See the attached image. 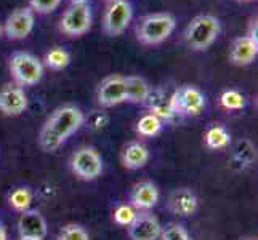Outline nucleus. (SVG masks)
Masks as SVG:
<instances>
[{
    "mask_svg": "<svg viewBox=\"0 0 258 240\" xmlns=\"http://www.w3.org/2000/svg\"><path fill=\"white\" fill-rule=\"evenodd\" d=\"M18 230L21 240H43L47 237V221L37 210L23 211L18 219Z\"/></svg>",
    "mask_w": 258,
    "mask_h": 240,
    "instance_id": "nucleus-12",
    "label": "nucleus"
},
{
    "mask_svg": "<svg viewBox=\"0 0 258 240\" xmlns=\"http://www.w3.org/2000/svg\"><path fill=\"white\" fill-rule=\"evenodd\" d=\"M145 103L149 108V114H154L156 117H159L161 120H170L175 117L170 96H167L161 90H151Z\"/></svg>",
    "mask_w": 258,
    "mask_h": 240,
    "instance_id": "nucleus-18",
    "label": "nucleus"
},
{
    "mask_svg": "<svg viewBox=\"0 0 258 240\" xmlns=\"http://www.w3.org/2000/svg\"><path fill=\"white\" fill-rule=\"evenodd\" d=\"M0 240H7V232H5V227L0 224Z\"/></svg>",
    "mask_w": 258,
    "mask_h": 240,
    "instance_id": "nucleus-32",
    "label": "nucleus"
},
{
    "mask_svg": "<svg viewBox=\"0 0 258 240\" xmlns=\"http://www.w3.org/2000/svg\"><path fill=\"white\" fill-rule=\"evenodd\" d=\"M58 240H90L87 230L79 224H66L59 230Z\"/></svg>",
    "mask_w": 258,
    "mask_h": 240,
    "instance_id": "nucleus-27",
    "label": "nucleus"
},
{
    "mask_svg": "<svg viewBox=\"0 0 258 240\" xmlns=\"http://www.w3.org/2000/svg\"><path fill=\"white\" fill-rule=\"evenodd\" d=\"M149 160V150L143 143L133 141L128 143L122 150V164L128 170H138L143 168Z\"/></svg>",
    "mask_w": 258,
    "mask_h": 240,
    "instance_id": "nucleus-17",
    "label": "nucleus"
},
{
    "mask_svg": "<svg viewBox=\"0 0 258 240\" xmlns=\"http://www.w3.org/2000/svg\"><path fill=\"white\" fill-rule=\"evenodd\" d=\"M28 109V96L16 84H5L0 88V112L7 117H18Z\"/></svg>",
    "mask_w": 258,
    "mask_h": 240,
    "instance_id": "nucleus-11",
    "label": "nucleus"
},
{
    "mask_svg": "<svg viewBox=\"0 0 258 240\" xmlns=\"http://www.w3.org/2000/svg\"><path fill=\"white\" fill-rule=\"evenodd\" d=\"M34 12L29 7L18 8L5 21V35L8 40H23L32 32L34 29Z\"/></svg>",
    "mask_w": 258,
    "mask_h": 240,
    "instance_id": "nucleus-9",
    "label": "nucleus"
},
{
    "mask_svg": "<svg viewBox=\"0 0 258 240\" xmlns=\"http://www.w3.org/2000/svg\"><path fill=\"white\" fill-rule=\"evenodd\" d=\"M162 240H191L188 230L180 224H170L165 230H162Z\"/></svg>",
    "mask_w": 258,
    "mask_h": 240,
    "instance_id": "nucleus-29",
    "label": "nucleus"
},
{
    "mask_svg": "<svg viewBox=\"0 0 258 240\" xmlns=\"http://www.w3.org/2000/svg\"><path fill=\"white\" fill-rule=\"evenodd\" d=\"M244 2H250V0H244Z\"/></svg>",
    "mask_w": 258,
    "mask_h": 240,
    "instance_id": "nucleus-34",
    "label": "nucleus"
},
{
    "mask_svg": "<svg viewBox=\"0 0 258 240\" xmlns=\"http://www.w3.org/2000/svg\"><path fill=\"white\" fill-rule=\"evenodd\" d=\"M0 35H2V26H0Z\"/></svg>",
    "mask_w": 258,
    "mask_h": 240,
    "instance_id": "nucleus-33",
    "label": "nucleus"
},
{
    "mask_svg": "<svg viewBox=\"0 0 258 240\" xmlns=\"http://www.w3.org/2000/svg\"><path fill=\"white\" fill-rule=\"evenodd\" d=\"M90 0H71V5H88Z\"/></svg>",
    "mask_w": 258,
    "mask_h": 240,
    "instance_id": "nucleus-31",
    "label": "nucleus"
},
{
    "mask_svg": "<svg viewBox=\"0 0 258 240\" xmlns=\"http://www.w3.org/2000/svg\"><path fill=\"white\" fill-rule=\"evenodd\" d=\"M161 130H162V120L149 112L145 114L137 123V131L141 136H146V138L156 136Z\"/></svg>",
    "mask_w": 258,
    "mask_h": 240,
    "instance_id": "nucleus-22",
    "label": "nucleus"
},
{
    "mask_svg": "<svg viewBox=\"0 0 258 240\" xmlns=\"http://www.w3.org/2000/svg\"><path fill=\"white\" fill-rule=\"evenodd\" d=\"M221 31L220 20L213 15H199L188 24L184 31L186 45L194 51L207 50L217 40Z\"/></svg>",
    "mask_w": 258,
    "mask_h": 240,
    "instance_id": "nucleus-2",
    "label": "nucleus"
},
{
    "mask_svg": "<svg viewBox=\"0 0 258 240\" xmlns=\"http://www.w3.org/2000/svg\"><path fill=\"white\" fill-rule=\"evenodd\" d=\"M133 18V8L128 0H114L104 13L103 26L104 31L111 37H117L127 31Z\"/></svg>",
    "mask_w": 258,
    "mask_h": 240,
    "instance_id": "nucleus-8",
    "label": "nucleus"
},
{
    "mask_svg": "<svg viewBox=\"0 0 258 240\" xmlns=\"http://www.w3.org/2000/svg\"><path fill=\"white\" fill-rule=\"evenodd\" d=\"M71 167L77 178L93 181L103 173V158L93 147H81L71 158Z\"/></svg>",
    "mask_w": 258,
    "mask_h": 240,
    "instance_id": "nucleus-6",
    "label": "nucleus"
},
{
    "mask_svg": "<svg viewBox=\"0 0 258 240\" xmlns=\"http://www.w3.org/2000/svg\"><path fill=\"white\" fill-rule=\"evenodd\" d=\"M258 55V42L248 35L237 37L229 47V61L234 66H248L252 64Z\"/></svg>",
    "mask_w": 258,
    "mask_h": 240,
    "instance_id": "nucleus-14",
    "label": "nucleus"
},
{
    "mask_svg": "<svg viewBox=\"0 0 258 240\" xmlns=\"http://www.w3.org/2000/svg\"><path fill=\"white\" fill-rule=\"evenodd\" d=\"M149 92H151V88L143 77H138V75L125 77V101L133 103V104L145 103Z\"/></svg>",
    "mask_w": 258,
    "mask_h": 240,
    "instance_id": "nucleus-19",
    "label": "nucleus"
},
{
    "mask_svg": "<svg viewBox=\"0 0 258 240\" xmlns=\"http://www.w3.org/2000/svg\"><path fill=\"white\" fill-rule=\"evenodd\" d=\"M111 2H114V0H111Z\"/></svg>",
    "mask_w": 258,
    "mask_h": 240,
    "instance_id": "nucleus-35",
    "label": "nucleus"
},
{
    "mask_svg": "<svg viewBox=\"0 0 258 240\" xmlns=\"http://www.w3.org/2000/svg\"><path fill=\"white\" fill-rule=\"evenodd\" d=\"M170 103L175 115L198 117L206 109V96L194 85H183L170 95Z\"/></svg>",
    "mask_w": 258,
    "mask_h": 240,
    "instance_id": "nucleus-5",
    "label": "nucleus"
},
{
    "mask_svg": "<svg viewBox=\"0 0 258 240\" xmlns=\"http://www.w3.org/2000/svg\"><path fill=\"white\" fill-rule=\"evenodd\" d=\"M63 0H29V8L34 13L48 15L53 13L61 5Z\"/></svg>",
    "mask_w": 258,
    "mask_h": 240,
    "instance_id": "nucleus-28",
    "label": "nucleus"
},
{
    "mask_svg": "<svg viewBox=\"0 0 258 240\" xmlns=\"http://www.w3.org/2000/svg\"><path fill=\"white\" fill-rule=\"evenodd\" d=\"M255 158H256L255 146L250 143V141L248 139L239 141L234 149V154H233L234 164H237L241 168H247L255 162Z\"/></svg>",
    "mask_w": 258,
    "mask_h": 240,
    "instance_id": "nucleus-21",
    "label": "nucleus"
},
{
    "mask_svg": "<svg viewBox=\"0 0 258 240\" xmlns=\"http://www.w3.org/2000/svg\"><path fill=\"white\" fill-rule=\"evenodd\" d=\"M162 226L159 219L151 213H140L128 226L132 240H159L162 235Z\"/></svg>",
    "mask_w": 258,
    "mask_h": 240,
    "instance_id": "nucleus-13",
    "label": "nucleus"
},
{
    "mask_svg": "<svg viewBox=\"0 0 258 240\" xmlns=\"http://www.w3.org/2000/svg\"><path fill=\"white\" fill-rule=\"evenodd\" d=\"M220 104L226 111H241L245 108V96L237 90H226L220 96Z\"/></svg>",
    "mask_w": 258,
    "mask_h": 240,
    "instance_id": "nucleus-25",
    "label": "nucleus"
},
{
    "mask_svg": "<svg viewBox=\"0 0 258 240\" xmlns=\"http://www.w3.org/2000/svg\"><path fill=\"white\" fill-rule=\"evenodd\" d=\"M69 63H71V55L64 48L59 47L51 48L45 56V64L53 70H63L69 66Z\"/></svg>",
    "mask_w": 258,
    "mask_h": 240,
    "instance_id": "nucleus-23",
    "label": "nucleus"
},
{
    "mask_svg": "<svg viewBox=\"0 0 258 240\" xmlns=\"http://www.w3.org/2000/svg\"><path fill=\"white\" fill-rule=\"evenodd\" d=\"M199 205V200L196 197V194L188 189V188H183V189H178L172 194L170 197V208L173 213L180 216H191L198 210Z\"/></svg>",
    "mask_w": 258,
    "mask_h": 240,
    "instance_id": "nucleus-16",
    "label": "nucleus"
},
{
    "mask_svg": "<svg viewBox=\"0 0 258 240\" xmlns=\"http://www.w3.org/2000/svg\"><path fill=\"white\" fill-rule=\"evenodd\" d=\"M88 122H90V127L93 130H103L106 125H108L109 117L104 112H95V114H92V117Z\"/></svg>",
    "mask_w": 258,
    "mask_h": 240,
    "instance_id": "nucleus-30",
    "label": "nucleus"
},
{
    "mask_svg": "<svg viewBox=\"0 0 258 240\" xmlns=\"http://www.w3.org/2000/svg\"><path fill=\"white\" fill-rule=\"evenodd\" d=\"M206 146L213 150H220L229 146L231 143V135L229 131L223 125H213L206 131Z\"/></svg>",
    "mask_w": 258,
    "mask_h": 240,
    "instance_id": "nucleus-20",
    "label": "nucleus"
},
{
    "mask_svg": "<svg viewBox=\"0 0 258 240\" xmlns=\"http://www.w3.org/2000/svg\"><path fill=\"white\" fill-rule=\"evenodd\" d=\"M92 28L90 5H71L61 16L59 29L69 37H81Z\"/></svg>",
    "mask_w": 258,
    "mask_h": 240,
    "instance_id": "nucleus-7",
    "label": "nucleus"
},
{
    "mask_svg": "<svg viewBox=\"0 0 258 240\" xmlns=\"http://www.w3.org/2000/svg\"><path fill=\"white\" fill-rule=\"evenodd\" d=\"M137 215H138V210L133 208L130 203H122V205H119L114 210V221L119 226L128 227L133 223V219L137 218Z\"/></svg>",
    "mask_w": 258,
    "mask_h": 240,
    "instance_id": "nucleus-26",
    "label": "nucleus"
},
{
    "mask_svg": "<svg viewBox=\"0 0 258 240\" xmlns=\"http://www.w3.org/2000/svg\"><path fill=\"white\" fill-rule=\"evenodd\" d=\"M96 100L103 108H114L125 103V77L119 74L106 77L98 87Z\"/></svg>",
    "mask_w": 258,
    "mask_h": 240,
    "instance_id": "nucleus-10",
    "label": "nucleus"
},
{
    "mask_svg": "<svg viewBox=\"0 0 258 240\" xmlns=\"http://www.w3.org/2000/svg\"><path fill=\"white\" fill-rule=\"evenodd\" d=\"M8 200H10V205L13 210L20 213L28 211L32 203V192L28 188H18L10 194Z\"/></svg>",
    "mask_w": 258,
    "mask_h": 240,
    "instance_id": "nucleus-24",
    "label": "nucleus"
},
{
    "mask_svg": "<svg viewBox=\"0 0 258 240\" xmlns=\"http://www.w3.org/2000/svg\"><path fill=\"white\" fill-rule=\"evenodd\" d=\"M85 115L76 106H61L43 123L39 135V146L45 152H55L84 125Z\"/></svg>",
    "mask_w": 258,
    "mask_h": 240,
    "instance_id": "nucleus-1",
    "label": "nucleus"
},
{
    "mask_svg": "<svg viewBox=\"0 0 258 240\" xmlns=\"http://www.w3.org/2000/svg\"><path fill=\"white\" fill-rule=\"evenodd\" d=\"M159 202V189L154 183L151 181H141L135 184L130 194V205L135 210L148 211L154 208Z\"/></svg>",
    "mask_w": 258,
    "mask_h": 240,
    "instance_id": "nucleus-15",
    "label": "nucleus"
},
{
    "mask_svg": "<svg viewBox=\"0 0 258 240\" xmlns=\"http://www.w3.org/2000/svg\"><path fill=\"white\" fill-rule=\"evenodd\" d=\"M176 20L170 13H153L145 16L137 28V39L145 45H159L172 35Z\"/></svg>",
    "mask_w": 258,
    "mask_h": 240,
    "instance_id": "nucleus-3",
    "label": "nucleus"
},
{
    "mask_svg": "<svg viewBox=\"0 0 258 240\" xmlns=\"http://www.w3.org/2000/svg\"><path fill=\"white\" fill-rule=\"evenodd\" d=\"M10 74L16 85L31 87L42 80L43 64L37 56L28 51H16L10 58Z\"/></svg>",
    "mask_w": 258,
    "mask_h": 240,
    "instance_id": "nucleus-4",
    "label": "nucleus"
}]
</instances>
